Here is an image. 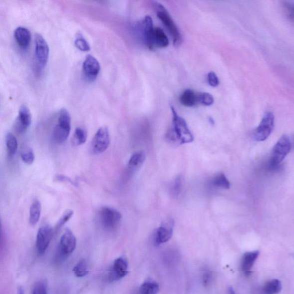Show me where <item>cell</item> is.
Here are the masks:
<instances>
[{
    "mask_svg": "<svg viewBox=\"0 0 294 294\" xmlns=\"http://www.w3.org/2000/svg\"><path fill=\"white\" fill-rule=\"evenodd\" d=\"M71 117L69 112L66 109L60 110L58 123L53 131V138L56 143L62 144L69 136L71 131Z\"/></svg>",
    "mask_w": 294,
    "mask_h": 294,
    "instance_id": "obj_3",
    "label": "cell"
},
{
    "mask_svg": "<svg viewBox=\"0 0 294 294\" xmlns=\"http://www.w3.org/2000/svg\"><path fill=\"white\" fill-rule=\"evenodd\" d=\"M121 213L116 209L110 207L102 208L99 212V221L102 227L106 230H115L121 220Z\"/></svg>",
    "mask_w": 294,
    "mask_h": 294,
    "instance_id": "obj_5",
    "label": "cell"
},
{
    "mask_svg": "<svg viewBox=\"0 0 294 294\" xmlns=\"http://www.w3.org/2000/svg\"><path fill=\"white\" fill-rule=\"evenodd\" d=\"M281 282L278 280H271L267 283L264 288V291L266 294H277L282 290Z\"/></svg>",
    "mask_w": 294,
    "mask_h": 294,
    "instance_id": "obj_26",
    "label": "cell"
},
{
    "mask_svg": "<svg viewBox=\"0 0 294 294\" xmlns=\"http://www.w3.org/2000/svg\"><path fill=\"white\" fill-rule=\"evenodd\" d=\"M14 37L17 44L22 48H26L28 46L31 39L29 30L23 26H18L15 29Z\"/></svg>",
    "mask_w": 294,
    "mask_h": 294,
    "instance_id": "obj_17",
    "label": "cell"
},
{
    "mask_svg": "<svg viewBox=\"0 0 294 294\" xmlns=\"http://www.w3.org/2000/svg\"><path fill=\"white\" fill-rule=\"evenodd\" d=\"M275 116L273 112L266 113L261 123L253 132L254 139L258 141H264L269 138L274 127Z\"/></svg>",
    "mask_w": 294,
    "mask_h": 294,
    "instance_id": "obj_6",
    "label": "cell"
},
{
    "mask_svg": "<svg viewBox=\"0 0 294 294\" xmlns=\"http://www.w3.org/2000/svg\"><path fill=\"white\" fill-rule=\"evenodd\" d=\"M284 10L285 14L290 20H294V5L293 3L289 2H284Z\"/></svg>",
    "mask_w": 294,
    "mask_h": 294,
    "instance_id": "obj_34",
    "label": "cell"
},
{
    "mask_svg": "<svg viewBox=\"0 0 294 294\" xmlns=\"http://www.w3.org/2000/svg\"><path fill=\"white\" fill-rule=\"evenodd\" d=\"M87 138V132L85 128L78 127L75 129L73 138L72 140V144L78 146L85 143Z\"/></svg>",
    "mask_w": 294,
    "mask_h": 294,
    "instance_id": "obj_23",
    "label": "cell"
},
{
    "mask_svg": "<svg viewBox=\"0 0 294 294\" xmlns=\"http://www.w3.org/2000/svg\"><path fill=\"white\" fill-rule=\"evenodd\" d=\"M128 264L127 259L120 257L114 262L111 271V280H118L123 278L128 274Z\"/></svg>",
    "mask_w": 294,
    "mask_h": 294,
    "instance_id": "obj_16",
    "label": "cell"
},
{
    "mask_svg": "<svg viewBox=\"0 0 294 294\" xmlns=\"http://www.w3.org/2000/svg\"><path fill=\"white\" fill-rule=\"evenodd\" d=\"M77 245V240L69 229H66L61 237L58 250V255L60 258L67 257L73 253Z\"/></svg>",
    "mask_w": 294,
    "mask_h": 294,
    "instance_id": "obj_9",
    "label": "cell"
},
{
    "mask_svg": "<svg viewBox=\"0 0 294 294\" xmlns=\"http://www.w3.org/2000/svg\"><path fill=\"white\" fill-rule=\"evenodd\" d=\"M292 149V142L287 135H283L275 145L270 162L271 169H276L283 162Z\"/></svg>",
    "mask_w": 294,
    "mask_h": 294,
    "instance_id": "obj_4",
    "label": "cell"
},
{
    "mask_svg": "<svg viewBox=\"0 0 294 294\" xmlns=\"http://www.w3.org/2000/svg\"><path fill=\"white\" fill-rule=\"evenodd\" d=\"M159 286L153 281H147L141 285L140 288V294H158Z\"/></svg>",
    "mask_w": 294,
    "mask_h": 294,
    "instance_id": "obj_22",
    "label": "cell"
},
{
    "mask_svg": "<svg viewBox=\"0 0 294 294\" xmlns=\"http://www.w3.org/2000/svg\"><path fill=\"white\" fill-rule=\"evenodd\" d=\"M154 28L151 17L150 16L145 17L141 22V31H142L144 43L150 49H154L152 37H153Z\"/></svg>",
    "mask_w": 294,
    "mask_h": 294,
    "instance_id": "obj_15",
    "label": "cell"
},
{
    "mask_svg": "<svg viewBox=\"0 0 294 294\" xmlns=\"http://www.w3.org/2000/svg\"><path fill=\"white\" fill-rule=\"evenodd\" d=\"M157 16L169 32L173 38L174 46H179L182 42V36L180 30L173 18L170 16L166 7L158 2H153Z\"/></svg>",
    "mask_w": 294,
    "mask_h": 294,
    "instance_id": "obj_2",
    "label": "cell"
},
{
    "mask_svg": "<svg viewBox=\"0 0 294 294\" xmlns=\"http://www.w3.org/2000/svg\"><path fill=\"white\" fill-rule=\"evenodd\" d=\"M21 157L22 161L27 165H31L35 158L33 150L29 147H25L22 149Z\"/></svg>",
    "mask_w": 294,
    "mask_h": 294,
    "instance_id": "obj_28",
    "label": "cell"
},
{
    "mask_svg": "<svg viewBox=\"0 0 294 294\" xmlns=\"http://www.w3.org/2000/svg\"><path fill=\"white\" fill-rule=\"evenodd\" d=\"M2 240V227L1 221H0V244H1Z\"/></svg>",
    "mask_w": 294,
    "mask_h": 294,
    "instance_id": "obj_38",
    "label": "cell"
},
{
    "mask_svg": "<svg viewBox=\"0 0 294 294\" xmlns=\"http://www.w3.org/2000/svg\"><path fill=\"white\" fill-rule=\"evenodd\" d=\"M32 294H47V283L44 281H39L34 286Z\"/></svg>",
    "mask_w": 294,
    "mask_h": 294,
    "instance_id": "obj_32",
    "label": "cell"
},
{
    "mask_svg": "<svg viewBox=\"0 0 294 294\" xmlns=\"http://www.w3.org/2000/svg\"><path fill=\"white\" fill-rule=\"evenodd\" d=\"M230 294H235L234 289L232 288L230 289Z\"/></svg>",
    "mask_w": 294,
    "mask_h": 294,
    "instance_id": "obj_39",
    "label": "cell"
},
{
    "mask_svg": "<svg viewBox=\"0 0 294 294\" xmlns=\"http://www.w3.org/2000/svg\"><path fill=\"white\" fill-rule=\"evenodd\" d=\"M53 235L52 228L48 225H45L39 228L37 232L36 247L38 253L42 255L47 250Z\"/></svg>",
    "mask_w": 294,
    "mask_h": 294,
    "instance_id": "obj_10",
    "label": "cell"
},
{
    "mask_svg": "<svg viewBox=\"0 0 294 294\" xmlns=\"http://www.w3.org/2000/svg\"><path fill=\"white\" fill-rule=\"evenodd\" d=\"M110 144V134L108 128H99L91 142V150L94 154H101L107 150Z\"/></svg>",
    "mask_w": 294,
    "mask_h": 294,
    "instance_id": "obj_7",
    "label": "cell"
},
{
    "mask_svg": "<svg viewBox=\"0 0 294 294\" xmlns=\"http://www.w3.org/2000/svg\"><path fill=\"white\" fill-rule=\"evenodd\" d=\"M171 109L173 114V128L168 135V138L170 141L177 142L179 144L193 142L194 136L184 118L178 115L173 106H171Z\"/></svg>",
    "mask_w": 294,
    "mask_h": 294,
    "instance_id": "obj_1",
    "label": "cell"
},
{
    "mask_svg": "<svg viewBox=\"0 0 294 294\" xmlns=\"http://www.w3.org/2000/svg\"><path fill=\"white\" fill-rule=\"evenodd\" d=\"M41 211V206L39 201L36 200L30 206L29 211V223L35 226L39 222Z\"/></svg>",
    "mask_w": 294,
    "mask_h": 294,
    "instance_id": "obj_21",
    "label": "cell"
},
{
    "mask_svg": "<svg viewBox=\"0 0 294 294\" xmlns=\"http://www.w3.org/2000/svg\"><path fill=\"white\" fill-rule=\"evenodd\" d=\"M35 52L39 67L44 68L48 62L49 49L46 40L39 33H36L35 36Z\"/></svg>",
    "mask_w": 294,
    "mask_h": 294,
    "instance_id": "obj_8",
    "label": "cell"
},
{
    "mask_svg": "<svg viewBox=\"0 0 294 294\" xmlns=\"http://www.w3.org/2000/svg\"><path fill=\"white\" fill-rule=\"evenodd\" d=\"M215 100L213 95L208 93H200L199 102L201 104L205 106L212 105Z\"/></svg>",
    "mask_w": 294,
    "mask_h": 294,
    "instance_id": "obj_33",
    "label": "cell"
},
{
    "mask_svg": "<svg viewBox=\"0 0 294 294\" xmlns=\"http://www.w3.org/2000/svg\"><path fill=\"white\" fill-rule=\"evenodd\" d=\"M5 143L7 152L10 156L16 153L18 147L17 140L12 133H7L5 137Z\"/></svg>",
    "mask_w": 294,
    "mask_h": 294,
    "instance_id": "obj_24",
    "label": "cell"
},
{
    "mask_svg": "<svg viewBox=\"0 0 294 294\" xmlns=\"http://www.w3.org/2000/svg\"><path fill=\"white\" fill-rule=\"evenodd\" d=\"M212 185L217 188L229 189L231 187L230 182L224 174H219L212 179Z\"/></svg>",
    "mask_w": 294,
    "mask_h": 294,
    "instance_id": "obj_25",
    "label": "cell"
},
{
    "mask_svg": "<svg viewBox=\"0 0 294 294\" xmlns=\"http://www.w3.org/2000/svg\"><path fill=\"white\" fill-rule=\"evenodd\" d=\"M212 279V274L210 271H206L204 274L203 282L205 286H208L211 284Z\"/></svg>",
    "mask_w": 294,
    "mask_h": 294,
    "instance_id": "obj_36",
    "label": "cell"
},
{
    "mask_svg": "<svg viewBox=\"0 0 294 294\" xmlns=\"http://www.w3.org/2000/svg\"><path fill=\"white\" fill-rule=\"evenodd\" d=\"M208 81L210 85L215 87L219 86L220 81L215 72H209L208 74Z\"/></svg>",
    "mask_w": 294,
    "mask_h": 294,
    "instance_id": "obj_35",
    "label": "cell"
},
{
    "mask_svg": "<svg viewBox=\"0 0 294 294\" xmlns=\"http://www.w3.org/2000/svg\"><path fill=\"white\" fill-rule=\"evenodd\" d=\"M73 272L75 276L78 278L85 277L88 274V267L85 260H81L75 266Z\"/></svg>",
    "mask_w": 294,
    "mask_h": 294,
    "instance_id": "obj_27",
    "label": "cell"
},
{
    "mask_svg": "<svg viewBox=\"0 0 294 294\" xmlns=\"http://www.w3.org/2000/svg\"><path fill=\"white\" fill-rule=\"evenodd\" d=\"M73 214L74 212L71 211V210H67L66 211H65L62 216L60 218L58 222L57 223L55 227V230L57 231L60 230L65 224L70 220L72 215H73Z\"/></svg>",
    "mask_w": 294,
    "mask_h": 294,
    "instance_id": "obj_29",
    "label": "cell"
},
{
    "mask_svg": "<svg viewBox=\"0 0 294 294\" xmlns=\"http://www.w3.org/2000/svg\"><path fill=\"white\" fill-rule=\"evenodd\" d=\"M200 93H197L191 89H187L181 94L179 101L181 104L186 107H193L200 103Z\"/></svg>",
    "mask_w": 294,
    "mask_h": 294,
    "instance_id": "obj_18",
    "label": "cell"
},
{
    "mask_svg": "<svg viewBox=\"0 0 294 294\" xmlns=\"http://www.w3.org/2000/svg\"><path fill=\"white\" fill-rule=\"evenodd\" d=\"M174 227V221L173 219L167 220L162 223L156 232V244L159 245L169 241L173 234Z\"/></svg>",
    "mask_w": 294,
    "mask_h": 294,
    "instance_id": "obj_13",
    "label": "cell"
},
{
    "mask_svg": "<svg viewBox=\"0 0 294 294\" xmlns=\"http://www.w3.org/2000/svg\"><path fill=\"white\" fill-rule=\"evenodd\" d=\"M182 186V180L181 177H178L175 179L171 186L170 192L174 197H177L180 194Z\"/></svg>",
    "mask_w": 294,
    "mask_h": 294,
    "instance_id": "obj_31",
    "label": "cell"
},
{
    "mask_svg": "<svg viewBox=\"0 0 294 294\" xmlns=\"http://www.w3.org/2000/svg\"><path fill=\"white\" fill-rule=\"evenodd\" d=\"M259 255V252L258 251L250 252L244 255L242 261V269L244 274L247 276H250L251 273V270L257 261Z\"/></svg>",
    "mask_w": 294,
    "mask_h": 294,
    "instance_id": "obj_19",
    "label": "cell"
},
{
    "mask_svg": "<svg viewBox=\"0 0 294 294\" xmlns=\"http://www.w3.org/2000/svg\"><path fill=\"white\" fill-rule=\"evenodd\" d=\"M100 64L94 56L88 55L86 57L82 65L83 75L89 81H94L100 73Z\"/></svg>",
    "mask_w": 294,
    "mask_h": 294,
    "instance_id": "obj_12",
    "label": "cell"
},
{
    "mask_svg": "<svg viewBox=\"0 0 294 294\" xmlns=\"http://www.w3.org/2000/svg\"><path fill=\"white\" fill-rule=\"evenodd\" d=\"M32 122V116L27 106L22 105L19 109L15 127L19 133H23L29 127Z\"/></svg>",
    "mask_w": 294,
    "mask_h": 294,
    "instance_id": "obj_14",
    "label": "cell"
},
{
    "mask_svg": "<svg viewBox=\"0 0 294 294\" xmlns=\"http://www.w3.org/2000/svg\"><path fill=\"white\" fill-rule=\"evenodd\" d=\"M146 152L143 151H136L132 154L125 172L124 178L125 180H128L132 178L133 175L140 169L146 160Z\"/></svg>",
    "mask_w": 294,
    "mask_h": 294,
    "instance_id": "obj_11",
    "label": "cell"
},
{
    "mask_svg": "<svg viewBox=\"0 0 294 294\" xmlns=\"http://www.w3.org/2000/svg\"><path fill=\"white\" fill-rule=\"evenodd\" d=\"M152 44L155 47L165 48L169 45V38L162 28L155 27L154 30Z\"/></svg>",
    "mask_w": 294,
    "mask_h": 294,
    "instance_id": "obj_20",
    "label": "cell"
},
{
    "mask_svg": "<svg viewBox=\"0 0 294 294\" xmlns=\"http://www.w3.org/2000/svg\"><path fill=\"white\" fill-rule=\"evenodd\" d=\"M17 294H25L24 289L21 286L18 288Z\"/></svg>",
    "mask_w": 294,
    "mask_h": 294,
    "instance_id": "obj_37",
    "label": "cell"
},
{
    "mask_svg": "<svg viewBox=\"0 0 294 294\" xmlns=\"http://www.w3.org/2000/svg\"><path fill=\"white\" fill-rule=\"evenodd\" d=\"M75 45L79 50L82 51H89L90 50V46L88 42L83 36L80 35L76 38Z\"/></svg>",
    "mask_w": 294,
    "mask_h": 294,
    "instance_id": "obj_30",
    "label": "cell"
}]
</instances>
